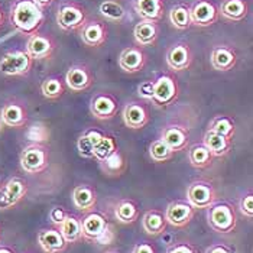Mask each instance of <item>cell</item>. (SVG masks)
<instances>
[{
  "mask_svg": "<svg viewBox=\"0 0 253 253\" xmlns=\"http://www.w3.org/2000/svg\"><path fill=\"white\" fill-rule=\"evenodd\" d=\"M81 233L87 242L104 245V239H107V234L110 233V224L101 213L90 211L81 220Z\"/></svg>",
  "mask_w": 253,
  "mask_h": 253,
  "instance_id": "8",
  "label": "cell"
},
{
  "mask_svg": "<svg viewBox=\"0 0 253 253\" xmlns=\"http://www.w3.org/2000/svg\"><path fill=\"white\" fill-rule=\"evenodd\" d=\"M58 230L65 239L68 245H76L80 240H83V233H81V220L77 215L67 214L62 223L58 226Z\"/></svg>",
  "mask_w": 253,
  "mask_h": 253,
  "instance_id": "29",
  "label": "cell"
},
{
  "mask_svg": "<svg viewBox=\"0 0 253 253\" xmlns=\"http://www.w3.org/2000/svg\"><path fill=\"white\" fill-rule=\"evenodd\" d=\"M122 119L127 129L132 130L145 129L151 123V112H149L148 101L145 100L129 101L122 110Z\"/></svg>",
  "mask_w": 253,
  "mask_h": 253,
  "instance_id": "9",
  "label": "cell"
},
{
  "mask_svg": "<svg viewBox=\"0 0 253 253\" xmlns=\"http://www.w3.org/2000/svg\"><path fill=\"white\" fill-rule=\"evenodd\" d=\"M167 253H198V251L195 249V246H193L188 242H182V243H176L174 246H171Z\"/></svg>",
  "mask_w": 253,
  "mask_h": 253,
  "instance_id": "42",
  "label": "cell"
},
{
  "mask_svg": "<svg viewBox=\"0 0 253 253\" xmlns=\"http://www.w3.org/2000/svg\"><path fill=\"white\" fill-rule=\"evenodd\" d=\"M206 253H234L232 248L223 245V243H215V245H211Z\"/></svg>",
  "mask_w": 253,
  "mask_h": 253,
  "instance_id": "44",
  "label": "cell"
},
{
  "mask_svg": "<svg viewBox=\"0 0 253 253\" xmlns=\"http://www.w3.org/2000/svg\"><path fill=\"white\" fill-rule=\"evenodd\" d=\"M38 243L45 253H62L67 249V242L57 229H43L38 233Z\"/></svg>",
  "mask_w": 253,
  "mask_h": 253,
  "instance_id": "25",
  "label": "cell"
},
{
  "mask_svg": "<svg viewBox=\"0 0 253 253\" xmlns=\"http://www.w3.org/2000/svg\"><path fill=\"white\" fill-rule=\"evenodd\" d=\"M3 23H4V13H3V9L0 7V28L3 26Z\"/></svg>",
  "mask_w": 253,
  "mask_h": 253,
  "instance_id": "47",
  "label": "cell"
},
{
  "mask_svg": "<svg viewBox=\"0 0 253 253\" xmlns=\"http://www.w3.org/2000/svg\"><path fill=\"white\" fill-rule=\"evenodd\" d=\"M55 20L59 29L64 32H80V29L88 20V12L83 3L67 0L58 6Z\"/></svg>",
  "mask_w": 253,
  "mask_h": 253,
  "instance_id": "3",
  "label": "cell"
},
{
  "mask_svg": "<svg viewBox=\"0 0 253 253\" xmlns=\"http://www.w3.org/2000/svg\"><path fill=\"white\" fill-rule=\"evenodd\" d=\"M164 214L168 224L174 227H185L194 218L195 209L188 201L176 200L167 207Z\"/></svg>",
  "mask_w": 253,
  "mask_h": 253,
  "instance_id": "18",
  "label": "cell"
},
{
  "mask_svg": "<svg viewBox=\"0 0 253 253\" xmlns=\"http://www.w3.org/2000/svg\"><path fill=\"white\" fill-rule=\"evenodd\" d=\"M207 221L209 226L220 234L233 233L237 226V215L234 211L233 206L224 201H220L211 207H209L207 213Z\"/></svg>",
  "mask_w": 253,
  "mask_h": 253,
  "instance_id": "4",
  "label": "cell"
},
{
  "mask_svg": "<svg viewBox=\"0 0 253 253\" xmlns=\"http://www.w3.org/2000/svg\"><path fill=\"white\" fill-rule=\"evenodd\" d=\"M98 12H100V16L106 22L123 23L127 18L126 9L117 0H103L98 6Z\"/></svg>",
  "mask_w": 253,
  "mask_h": 253,
  "instance_id": "27",
  "label": "cell"
},
{
  "mask_svg": "<svg viewBox=\"0 0 253 253\" xmlns=\"http://www.w3.org/2000/svg\"><path fill=\"white\" fill-rule=\"evenodd\" d=\"M207 130L214 132L217 135L226 137L229 140H233L234 135H236V122H234V119L232 116L218 115L209 123Z\"/></svg>",
  "mask_w": 253,
  "mask_h": 253,
  "instance_id": "31",
  "label": "cell"
},
{
  "mask_svg": "<svg viewBox=\"0 0 253 253\" xmlns=\"http://www.w3.org/2000/svg\"><path fill=\"white\" fill-rule=\"evenodd\" d=\"M73 201L78 211L87 214L90 211H94L97 206V191L94 187L87 184L77 185L73 190Z\"/></svg>",
  "mask_w": 253,
  "mask_h": 253,
  "instance_id": "22",
  "label": "cell"
},
{
  "mask_svg": "<svg viewBox=\"0 0 253 253\" xmlns=\"http://www.w3.org/2000/svg\"><path fill=\"white\" fill-rule=\"evenodd\" d=\"M179 94L181 88L174 71L162 73L154 80V93L151 103L156 109H168L178 101Z\"/></svg>",
  "mask_w": 253,
  "mask_h": 253,
  "instance_id": "2",
  "label": "cell"
},
{
  "mask_svg": "<svg viewBox=\"0 0 253 253\" xmlns=\"http://www.w3.org/2000/svg\"><path fill=\"white\" fill-rule=\"evenodd\" d=\"M167 218H165V214L164 211L161 210H156V209H152L149 211H146L143 217H142V227L145 230V233L149 234V236H161L167 230Z\"/></svg>",
  "mask_w": 253,
  "mask_h": 253,
  "instance_id": "26",
  "label": "cell"
},
{
  "mask_svg": "<svg viewBox=\"0 0 253 253\" xmlns=\"http://www.w3.org/2000/svg\"><path fill=\"white\" fill-rule=\"evenodd\" d=\"M80 37L84 45L90 48H100L109 39V26L107 22L100 18H88L84 26L80 29Z\"/></svg>",
  "mask_w": 253,
  "mask_h": 253,
  "instance_id": "14",
  "label": "cell"
},
{
  "mask_svg": "<svg viewBox=\"0 0 253 253\" xmlns=\"http://www.w3.org/2000/svg\"><path fill=\"white\" fill-rule=\"evenodd\" d=\"M0 253H15L13 251H10L9 248H0Z\"/></svg>",
  "mask_w": 253,
  "mask_h": 253,
  "instance_id": "48",
  "label": "cell"
},
{
  "mask_svg": "<svg viewBox=\"0 0 253 253\" xmlns=\"http://www.w3.org/2000/svg\"><path fill=\"white\" fill-rule=\"evenodd\" d=\"M136 15L142 20H152L159 23L164 19L167 6L164 0H133Z\"/></svg>",
  "mask_w": 253,
  "mask_h": 253,
  "instance_id": "20",
  "label": "cell"
},
{
  "mask_svg": "<svg viewBox=\"0 0 253 253\" xmlns=\"http://www.w3.org/2000/svg\"><path fill=\"white\" fill-rule=\"evenodd\" d=\"M119 106V98L113 93L98 91L90 100V113L96 120L107 122L116 116Z\"/></svg>",
  "mask_w": 253,
  "mask_h": 253,
  "instance_id": "12",
  "label": "cell"
},
{
  "mask_svg": "<svg viewBox=\"0 0 253 253\" xmlns=\"http://www.w3.org/2000/svg\"><path fill=\"white\" fill-rule=\"evenodd\" d=\"M115 217L123 224H132L139 218V207L132 200H122L115 209Z\"/></svg>",
  "mask_w": 253,
  "mask_h": 253,
  "instance_id": "32",
  "label": "cell"
},
{
  "mask_svg": "<svg viewBox=\"0 0 253 253\" xmlns=\"http://www.w3.org/2000/svg\"><path fill=\"white\" fill-rule=\"evenodd\" d=\"M191 26L210 28L220 19L218 6L213 0H195L190 6Z\"/></svg>",
  "mask_w": 253,
  "mask_h": 253,
  "instance_id": "11",
  "label": "cell"
},
{
  "mask_svg": "<svg viewBox=\"0 0 253 253\" xmlns=\"http://www.w3.org/2000/svg\"><path fill=\"white\" fill-rule=\"evenodd\" d=\"M137 93L139 97L145 101H151L152 98V93H154V80H145L139 84L137 87Z\"/></svg>",
  "mask_w": 253,
  "mask_h": 253,
  "instance_id": "40",
  "label": "cell"
},
{
  "mask_svg": "<svg viewBox=\"0 0 253 253\" xmlns=\"http://www.w3.org/2000/svg\"><path fill=\"white\" fill-rule=\"evenodd\" d=\"M149 156H151V159L154 162L162 164V162H167V161L172 159L174 151L162 139H155L149 145Z\"/></svg>",
  "mask_w": 253,
  "mask_h": 253,
  "instance_id": "38",
  "label": "cell"
},
{
  "mask_svg": "<svg viewBox=\"0 0 253 253\" xmlns=\"http://www.w3.org/2000/svg\"><path fill=\"white\" fill-rule=\"evenodd\" d=\"M203 143L209 148V151L213 154L214 158H221V156H226L230 151H232V146H233V142L226 139V137L220 136L214 132H210L207 130L203 136Z\"/></svg>",
  "mask_w": 253,
  "mask_h": 253,
  "instance_id": "28",
  "label": "cell"
},
{
  "mask_svg": "<svg viewBox=\"0 0 253 253\" xmlns=\"http://www.w3.org/2000/svg\"><path fill=\"white\" fill-rule=\"evenodd\" d=\"M251 6L248 0H221L218 6L220 18H224L232 22L245 20L249 15Z\"/></svg>",
  "mask_w": 253,
  "mask_h": 253,
  "instance_id": "24",
  "label": "cell"
},
{
  "mask_svg": "<svg viewBox=\"0 0 253 253\" xmlns=\"http://www.w3.org/2000/svg\"><path fill=\"white\" fill-rule=\"evenodd\" d=\"M240 211L248 218H253V195L249 193L240 200Z\"/></svg>",
  "mask_w": 253,
  "mask_h": 253,
  "instance_id": "41",
  "label": "cell"
},
{
  "mask_svg": "<svg viewBox=\"0 0 253 253\" xmlns=\"http://www.w3.org/2000/svg\"><path fill=\"white\" fill-rule=\"evenodd\" d=\"M148 64V54L139 45H130L120 52L119 67L129 74L140 73Z\"/></svg>",
  "mask_w": 253,
  "mask_h": 253,
  "instance_id": "17",
  "label": "cell"
},
{
  "mask_svg": "<svg viewBox=\"0 0 253 253\" xmlns=\"http://www.w3.org/2000/svg\"><path fill=\"white\" fill-rule=\"evenodd\" d=\"M77 151L80 156H83L85 159L94 158V142L87 136L84 132L77 139Z\"/></svg>",
  "mask_w": 253,
  "mask_h": 253,
  "instance_id": "39",
  "label": "cell"
},
{
  "mask_svg": "<svg viewBox=\"0 0 253 253\" xmlns=\"http://www.w3.org/2000/svg\"><path fill=\"white\" fill-rule=\"evenodd\" d=\"M1 188L4 191V194L7 195V198H9V201H10L12 206H16L20 200L28 194V185H26V182L22 178H18V176L10 178L4 185H1Z\"/></svg>",
  "mask_w": 253,
  "mask_h": 253,
  "instance_id": "35",
  "label": "cell"
},
{
  "mask_svg": "<svg viewBox=\"0 0 253 253\" xmlns=\"http://www.w3.org/2000/svg\"><path fill=\"white\" fill-rule=\"evenodd\" d=\"M41 93L48 100H58L65 93V81L58 76L45 78L41 84Z\"/></svg>",
  "mask_w": 253,
  "mask_h": 253,
  "instance_id": "34",
  "label": "cell"
},
{
  "mask_svg": "<svg viewBox=\"0 0 253 253\" xmlns=\"http://www.w3.org/2000/svg\"><path fill=\"white\" fill-rule=\"evenodd\" d=\"M188 161L197 169H206L213 165L214 156L204 143H195L188 151Z\"/></svg>",
  "mask_w": 253,
  "mask_h": 253,
  "instance_id": "30",
  "label": "cell"
},
{
  "mask_svg": "<svg viewBox=\"0 0 253 253\" xmlns=\"http://www.w3.org/2000/svg\"><path fill=\"white\" fill-rule=\"evenodd\" d=\"M100 167L103 169L104 174L110 176L122 175L126 171V158L120 152V149H117L116 152H113L109 158H106L103 162H100Z\"/></svg>",
  "mask_w": 253,
  "mask_h": 253,
  "instance_id": "33",
  "label": "cell"
},
{
  "mask_svg": "<svg viewBox=\"0 0 253 253\" xmlns=\"http://www.w3.org/2000/svg\"><path fill=\"white\" fill-rule=\"evenodd\" d=\"M10 22L25 37L39 32L45 22V13L34 0H15L10 9Z\"/></svg>",
  "mask_w": 253,
  "mask_h": 253,
  "instance_id": "1",
  "label": "cell"
},
{
  "mask_svg": "<svg viewBox=\"0 0 253 253\" xmlns=\"http://www.w3.org/2000/svg\"><path fill=\"white\" fill-rule=\"evenodd\" d=\"M0 119L6 126L19 129V127L26 126V123L29 120V115H28L25 104L18 103V101H10L3 106Z\"/></svg>",
  "mask_w": 253,
  "mask_h": 253,
  "instance_id": "21",
  "label": "cell"
},
{
  "mask_svg": "<svg viewBox=\"0 0 253 253\" xmlns=\"http://www.w3.org/2000/svg\"><path fill=\"white\" fill-rule=\"evenodd\" d=\"M159 139H162L174 151V154L185 151L191 140L190 126L184 122H176V120L168 122L167 125L162 126Z\"/></svg>",
  "mask_w": 253,
  "mask_h": 253,
  "instance_id": "7",
  "label": "cell"
},
{
  "mask_svg": "<svg viewBox=\"0 0 253 253\" xmlns=\"http://www.w3.org/2000/svg\"><path fill=\"white\" fill-rule=\"evenodd\" d=\"M49 148L41 143H31L20 154V167L28 174H39L48 168Z\"/></svg>",
  "mask_w": 253,
  "mask_h": 253,
  "instance_id": "6",
  "label": "cell"
},
{
  "mask_svg": "<svg viewBox=\"0 0 253 253\" xmlns=\"http://www.w3.org/2000/svg\"><path fill=\"white\" fill-rule=\"evenodd\" d=\"M67 214H68V213H67L62 207H52L51 211H49V220H51V223H52L54 226L58 227Z\"/></svg>",
  "mask_w": 253,
  "mask_h": 253,
  "instance_id": "43",
  "label": "cell"
},
{
  "mask_svg": "<svg viewBox=\"0 0 253 253\" xmlns=\"http://www.w3.org/2000/svg\"><path fill=\"white\" fill-rule=\"evenodd\" d=\"M132 253H156V251L151 243L143 242V243H137L136 246L133 248Z\"/></svg>",
  "mask_w": 253,
  "mask_h": 253,
  "instance_id": "45",
  "label": "cell"
},
{
  "mask_svg": "<svg viewBox=\"0 0 253 253\" xmlns=\"http://www.w3.org/2000/svg\"><path fill=\"white\" fill-rule=\"evenodd\" d=\"M187 201L195 210L209 209L217 201V191L214 185L209 181H194L187 188Z\"/></svg>",
  "mask_w": 253,
  "mask_h": 253,
  "instance_id": "10",
  "label": "cell"
},
{
  "mask_svg": "<svg viewBox=\"0 0 253 253\" xmlns=\"http://www.w3.org/2000/svg\"><path fill=\"white\" fill-rule=\"evenodd\" d=\"M94 80L96 77H94L91 68L84 62H77V64H73L67 70L65 85L74 93H81V91L88 90L93 85Z\"/></svg>",
  "mask_w": 253,
  "mask_h": 253,
  "instance_id": "15",
  "label": "cell"
},
{
  "mask_svg": "<svg viewBox=\"0 0 253 253\" xmlns=\"http://www.w3.org/2000/svg\"><path fill=\"white\" fill-rule=\"evenodd\" d=\"M0 185H1V178H0Z\"/></svg>",
  "mask_w": 253,
  "mask_h": 253,
  "instance_id": "50",
  "label": "cell"
},
{
  "mask_svg": "<svg viewBox=\"0 0 253 253\" xmlns=\"http://www.w3.org/2000/svg\"><path fill=\"white\" fill-rule=\"evenodd\" d=\"M159 25L152 20H142L135 25L133 28V37L136 41V45L145 46H155L159 38Z\"/></svg>",
  "mask_w": 253,
  "mask_h": 253,
  "instance_id": "23",
  "label": "cell"
},
{
  "mask_svg": "<svg viewBox=\"0 0 253 253\" xmlns=\"http://www.w3.org/2000/svg\"><path fill=\"white\" fill-rule=\"evenodd\" d=\"M34 59L25 49L6 52L0 59V73L9 77H23L31 73Z\"/></svg>",
  "mask_w": 253,
  "mask_h": 253,
  "instance_id": "5",
  "label": "cell"
},
{
  "mask_svg": "<svg viewBox=\"0 0 253 253\" xmlns=\"http://www.w3.org/2000/svg\"><path fill=\"white\" fill-rule=\"evenodd\" d=\"M237 52L232 45H215L211 51V57H210V62L213 65V68L217 71H232L234 67L237 65Z\"/></svg>",
  "mask_w": 253,
  "mask_h": 253,
  "instance_id": "19",
  "label": "cell"
},
{
  "mask_svg": "<svg viewBox=\"0 0 253 253\" xmlns=\"http://www.w3.org/2000/svg\"><path fill=\"white\" fill-rule=\"evenodd\" d=\"M169 20L172 23V26L179 29V31H185L188 28H191V19H190V6L185 3H178L171 10H169Z\"/></svg>",
  "mask_w": 253,
  "mask_h": 253,
  "instance_id": "36",
  "label": "cell"
},
{
  "mask_svg": "<svg viewBox=\"0 0 253 253\" xmlns=\"http://www.w3.org/2000/svg\"><path fill=\"white\" fill-rule=\"evenodd\" d=\"M25 51L31 55L34 61H45L52 58V55L57 51V41L49 34L37 32L31 35L26 42Z\"/></svg>",
  "mask_w": 253,
  "mask_h": 253,
  "instance_id": "13",
  "label": "cell"
},
{
  "mask_svg": "<svg viewBox=\"0 0 253 253\" xmlns=\"http://www.w3.org/2000/svg\"><path fill=\"white\" fill-rule=\"evenodd\" d=\"M193 61H194V52L190 43L184 41L175 42L167 51V64L174 73L190 70L193 65Z\"/></svg>",
  "mask_w": 253,
  "mask_h": 253,
  "instance_id": "16",
  "label": "cell"
},
{
  "mask_svg": "<svg viewBox=\"0 0 253 253\" xmlns=\"http://www.w3.org/2000/svg\"><path fill=\"white\" fill-rule=\"evenodd\" d=\"M106 253H119L117 251H109V252H106Z\"/></svg>",
  "mask_w": 253,
  "mask_h": 253,
  "instance_id": "49",
  "label": "cell"
},
{
  "mask_svg": "<svg viewBox=\"0 0 253 253\" xmlns=\"http://www.w3.org/2000/svg\"><path fill=\"white\" fill-rule=\"evenodd\" d=\"M117 149H119V145H117L116 137L106 132L94 146V159L100 164L113 152H116Z\"/></svg>",
  "mask_w": 253,
  "mask_h": 253,
  "instance_id": "37",
  "label": "cell"
},
{
  "mask_svg": "<svg viewBox=\"0 0 253 253\" xmlns=\"http://www.w3.org/2000/svg\"><path fill=\"white\" fill-rule=\"evenodd\" d=\"M34 1L38 4L42 10H45V9H49V7H51L54 3H55V0H34Z\"/></svg>",
  "mask_w": 253,
  "mask_h": 253,
  "instance_id": "46",
  "label": "cell"
}]
</instances>
